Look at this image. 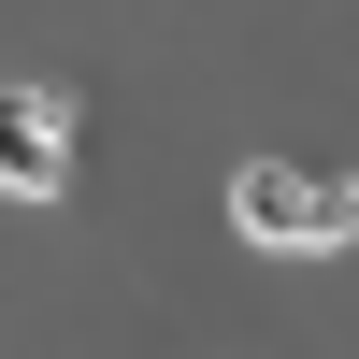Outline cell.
Returning a JSON list of instances; mask_svg holds the SVG:
<instances>
[{"instance_id": "1", "label": "cell", "mask_w": 359, "mask_h": 359, "mask_svg": "<svg viewBox=\"0 0 359 359\" xmlns=\"http://www.w3.org/2000/svg\"><path fill=\"white\" fill-rule=\"evenodd\" d=\"M230 230L273 245V259H316V245H345V187H316V172H287V158H245L230 172Z\"/></svg>"}, {"instance_id": "2", "label": "cell", "mask_w": 359, "mask_h": 359, "mask_svg": "<svg viewBox=\"0 0 359 359\" xmlns=\"http://www.w3.org/2000/svg\"><path fill=\"white\" fill-rule=\"evenodd\" d=\"M345 245H359V172H345Z\"/></svg>"}]
</instances>
